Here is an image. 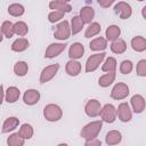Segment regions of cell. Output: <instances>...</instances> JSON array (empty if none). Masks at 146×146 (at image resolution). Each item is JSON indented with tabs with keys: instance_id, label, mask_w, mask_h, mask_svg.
<instances>
[{
	"instance_id": "cell-40",
	"label": "cell",
	"mask_w": 146,
	"mask_h": 146,
	"mask_svg": "<svg viewBox=\"0 0 146 146\" xmlns=\"http://www.w3.org/2000/svg\"><path fill=\"white\" fill-rule=\"evenodd\" d=\"M113 2V0H98V5L103 8H108Z\"/></svg>"
},
{
	"instance_id": "cell-34",
	"label": "cell",
	"mask_w": 146,
	"mask_h": 146,
	"mask_svg": "<svg viewBox=\"0 0 146 146\" xmlns=\"http://www.w3.org/2000/svg\"><path fill=\"white\" fill-rule=\"evenodd\" d=\"M117 63H116V59L114 58V57H107L106 59H105V62H104V64H103V66H102V70H103V72H115V70H116V65Z\"/></svg>"
},
{
	"instance_id": "cell-14",
	"label": "cell",
	"mask_w": 146,
	"mask_h": 146,
	"mask_svg": "<svg viewBox=\"0 0 146 146\" xmlns=\"http://www.w3.org/2000/svg\"><path fill=\"white\" fill-rule=\"evenodd\" d=\"M84 54V47L82 46V43L80 42H74L70 46L68 49V57L73 60H76L79 58H81Z\"/></svg>"
},
{
	"instance_id": "cell-25",
	"label": "cell",
	"mask_w": 146,
	"mask_h": 146,
	"mask_svg": "<svg viewBox=\"0 0 146 146\" xmlns=\"http://www.w3.org/2000/svg\"><path fill=\"white\" fill-rule=\"evenodd\" d=\"M115 76H116L115 72H108V73H105V74H103V75L98 79V84H99L100 87H103V88L110 87V86L114 82Z\"/></svg>"
},
{
	"instance_id": "cell-13",
	"label": "cell",
	"mask_w": 146,
	"mask_h": 146,
	"mask_svg": "<svg viewBox=\"0 0 146 146\" xmlns=\"http://www.w3.org/2000/svg\"><path fill=\"white\" fill-rule=\"evenodd\" d=\"M40 100V92L36 89H27L23 95V102L26 105H35Z\"/></svg>"
},
{
	"instance_id": "cell-17",
	"label": "cell",
	"mask_w": 146,
	"mask_h": 146,
	"mask_svg": "<svg viewBox=\"0 0 146 146\" xmlns=\"http://www.w3.org/2000/svg\"><path fill=\"white\" fill-rule=\"evenodd\" d=\"M19 124V120L16 116H9L7 117L3 123H2V133H7L10 132L13 130H15Z\"/></svg>"
},
{
	"instance_id": "cell-7",
	"label": "cell",
	"mask_w": 146,
	"mask_h": 146,
	"mask_svg": "<svg viewBox=\"0 0 146 146\" xmlns=\"http://www.w3.org/2000/svg\"><path fill=\"white\" fill-rule=\"evenodd\" d=\"M58 70H59V64H51L46 66L40 73V83H46L50 81L57 74Z\"/></svg>"
},
{
	"instance_id": "cell-29",
	"label": "cell",
	"mask_w": 146,
	"mask_h": 146,
	"mask_svg": "<svg viewBox=\"0 0 146 146\" xmlns=\"http://www.w3.org/2000/svg\"><path fill=\"white\" fill-rule=\"evenodd\" d=\"M84 25V22L81 19L80 16H74L71 19V30H72V34H78L79 32L82 31Z\"/></svg>"
},
{
	"instance_id": "cell-15",
	"label": "cell",
	"mask_w": 146,
	"mask_h": 146,
	"mask_svg": "<svg viewBox=\"0 0 146 146\" xmlns=\"http://www.w3.org/2000/svg\"><path fill=\"white\" fill-rule=\"evenodd\" d=\"M21 96V90L17 88V87H8L6 90H5V100L7 103H15L18 100Z\"/></svg>"
},
{
	"instance_id": "cell-38",
	"label": "cell",
	"mask_w": 146,
	"mask_h": 146,
	"mask_svg": "<svg viewBox=\"0 0 146 146\" xmlns=\"http://www.w3.org/2000/svg\"><path fill=\"white\" fill-rule=\"evenodd\" d=\"M136 73L139 76H146V59H140L137 63Z\"/></svg>"
},
{
	"instance_id": "cell-9",
	"label": "cell",
	"mask_w": 146,
	"mask_h": 146,
	"mask_svg": "<svg viewBox=\"0 0 146 146\" xmlns=\"http://www.w3.org/2000/svg\"><path fill=\"white\" fill-rule=\"evenodd\" d=\"M116 113H117V117L120 121L122 122H129L132 119V111L130 108V105L125 102L121 103L117 108H116Z\"/></svg>"
},
{
	"instance_id": "cell-11",
	"label": "cell",
	"mask_w": 146,
	"mask_h": 146,
	"mask_svg": "<svg viewBox=\"0 0 146 146\" xmlns=\"http://www.w3.org/2000/svg\"><path fill=\"white\" fill-rule=\"evenodd\" d=\"M114 10L115 13L119 15V17L121 19H127L129 18L131 15H132V9H131V6L124 1H120L115 5L114 7Z\"/></svg>"
},
{
	"instance_id": "cell-10",
	"label": "cell",
	"mask_w": 146,
	"mask_h": 146,
	"mask_svg": "<svg viewBox=\"0 0 146 146\" xmlns=\"http://www.w3.org/2000/svg\"><path fill=\"white\" fill-rule=\"evenodd\" d=\"M66 43H62V42H55V43H50L48 46V48L46 49V52H44V57L46 58H55L57 57L58 55H60L65 48H66Z\"/></svg>"
},
{
	"instance_id": "cell-5",
	"label": "cell",
	"mask_w": 146,
	"mask_h": 146,
	"mask_svg": "<svg viewBox=\"0 0 146 146\" xmlns=\"http://www.w3.org/2000/svg\"><path fill=\"white\" fill-rule=\"evenodd\" d=\"M117 117L116 108L112 104H105L100 112V119L103 122L106 123H113Z\"/></svg>"
},
{
	"instance_id": "cell-8",
	"label": "cell",
	"mask_w": 146,
	"mask_h": 146,
	"mask_svg": "<svg viewBox=\"0 0 146 146\" xmlns=\"http://www.w3.org/2000/svg\"><path fill=\"white\" fill-rule=\"evenodd\" d=\"M103 106L100 105V103L97 99H90L87 102L86 106H84V112L88 116L90 117H96L98 115H100Z\"/></svg>"
},
{
	"instance_id": "cell-6",
	"label": "cell",
	"mask_w": 146,
	"mask_h": 146,
	"mask_svg": "<svg viewBox=\"0 0 146 146\" xmlns=\"http://www.w3.org/2000/svg\"><path fill=\"white\" fill-rule=\"evenodd\" d=\"M129 92H130L129 87L123 82H119L113 87V89L111 91V97L115 100H121V99L127 98Z\"/></svg>"
},
{
	"instance_id": "cell-1",
	"label": "cell",
	"mask_w": 146,
	"mask_h": 146,
	"mask_svg": "<svg viewBox=\"0 0 146 146\" xmlns=\"http://www.w3.org/2000/svg\"><path fill=\"white\" fill-rule=\"evenodd\" d=\"M102 127H103V121L102 120H97V121H91L89 122L88 124H86L80 135L83 139L86 140H89V139H94V138H97V136L99 135L100 130H102Z\"/></svg>"
},
{
	"instance_id": "cell-16",
	"label": "cell",
	"mask_w": 146,
	"mask_h": 146,
	"mask_svg": "<svg viewBox=\"0 0 146 146\" xmlns=\"http://www.w3.org/2000/svg\"><path fill=\"white\" fill-rule=\"evenodd\" d=\"M65 71H66V73H67L70 76H76V75H79L80 72H81V63L78 62V60L70 59V60L66 63Z\"/></svg>"
},
{
	"instance_id": "cell-24",
	"label": "cell",
	"mask_w": 146,
	"mask_h": 146,
	"mask_svg": "<svg viewBox=\"0 0 146 146\" xmlns=\"http://www.w3.org/2000/svg\"><path fill=\"white\" fill-rule=\"evenodd\" d=\"M29 46H30V42H29L27 39H25V38H18V39H16L13 42L11 50L15 51V52H22V51L26 50L29 48Z\"/></svg>"
},
{
	"instance_id": "cell-35",
	"label": "cell",
	"mask_w": 146,
	"mask_h": 146,
	"mask_svg": "<svg viewBox=\"0 0 146 146\" xmlns=\"http://www.w3.org/2000/svg\"><path fill=\"white\" fill-rule=\"evenodd\" d=\"M14 30H15V34L19 35V36H24L27 34L29 32V26L25 22L23 21H18L14 24Z\"/></svg>"
},
{
	"instance_id": "cell-21",
	"label": "cell",
	"mask_w": 146,
	"mask_h": 146,
	"mask_svg": "<svg viewBox=\"0 0 146 146\" xmlns=\"http://www.w3.org/2000/svg\"><path fill=\"white\" fill-rule=\"evenodd\" d=\"M120 34H121V29L117 26V25H110L107 29H106V31H105V36H106V40L107 41H115V40H117V39H120L119 36H120Z\"/></svg>"
},
{
	"instance_id": "cell-3",
	"label": "cell",
	"mask_w": 146,
	"mask_h": 146,
	"mask_svg": "<svg viewBox=\"0 0 146 146\" xmlns=\"http://www.w3.org/2000/svg\"><path fill=\"white\" fill-rule=\"evenodd\" d=\"M71 34H72L71 25L66 19L62 21L59 24L56 25V29H55V32H54V36L56 39L64 41V40H67Z\"/></svg>"
},
{
	"instance_id": "cell-33",
	"label": "cell",
	"mask_w": 146,
	"mask_h": 146,
	"mask_svg": "<svg viewBox=\"0 0 146 146\" xmlns=\"http://www.w3.org/2000/svg\"><path fill=\"white\" fill-rule=\"evenodd\" d=\"M102 27H100V24L97 23V22H92L91 24H89V26L87 27L86 32H84V36L86 38H91V36H95L97 35L99 32H100Z\"/></svg>"
},
{
	"instance_id": "cell-26",
	"label": "cell",
	"mask_w": 146,
	"mask_h": 146,
	"mask_svg": "<svg viewBox=\"0 0 146 146\" xmlns=\"http://www.w3.org/2000/svg\"><path fill=\"white\" fill-rule=\"evenodd\" d=\"M29 72V65L24 60H18L15 63L14 65V73L17 75V76H24L26 75Z\"/></svg>"
},
{
	"instance_id": "cell-32",
	"label": "cell",
	"mask_w": 146,
	"mask_h": 146,
	"mask_svg": "<svg viewBox=\"0 0 146 146\" xmlns=\"http://www.w3.org/2000/svg\"><path fill=\"white\" fill-rule=\"evenodd\" d=\"M25 9L21 3H11L8 6V14L14 17H19L24 14Z\"/></svg>"
},
{
	"instance_id": "cell-23",
	"label": "cell",
	"mask_w": 146,
	"mask_h": 146,
	"mask_svg": "<svg viewBox=\"0 0 146 146\" xmlns=\"http://www.w3.org/2000/svg\"><path fill=\"white\" fill-rule=\"evenodd\" d=\"M89 47L92 51H100V50H105L107 47V40L106 38L103 36H98L94 40H91V42L89 43Z\"/></svg>"
},
{
	"instance_id": "cell-19",
	"label": "cell",
	"mask_w": 146,
	"mask_h": 146,
	"mask_svg": "<svg viewBox=\"0 0 146 146\" xmlns=\"http://www.w3.org/2000/svg\"><path fill=\"white\" fill-rule=\"evenodd\" d=\"M49 8L52 10H60L64 13H70L72 10L71 5L67 1H63V0H54L49 2Z\"/></svg>"
},
{
	"instance_id": "cell-41",
	"label": "cell",
	"mask_w": 146,
	"mask_h": 146,
	"mask_svg": "<svg viewBox=\"0 0 146 146\" xmlns=\"http://www.w3.org/2000/svg\"><path fill=\"white\" fill-rule=\"evenodd\" d=\"M141 16L146 19V6H145V7H143V9H141Z\"/></svg>"
},
{
	"instance_id": "cell-39",
	"label": "cell",
	"mask_w": 146,
	"mask_h": 146,
	"mask_svg": "<svg viewBox=\"0 0 146 146\" xmlns=\"http://www.w3.org/2000/svg\"><path fill=\"white\" fill-rule=\"evenodd\" d=\"M84 146H102V141L98 138L89 139V140H86Z\"/></svg>"
},
{
	"instance_id": "cell-37",
	"label": "cell",
	"mask_w": 146,
	"mask_h": 146,
	"mask_svg": "<svg viewBox=\"0 0 146 146\" xmlns=\"http://www.w3.org/2000/svg\"><path fill=\"white\" fill-rule=\"evenodd\" d=\"M64 15H65L64 11H60V10H52V11H50L49 15H48V21H49L50 23H56V22L60 21V19L64 17Z\"/></svg>"
},
{
	"instance_id": "cell-4",
	"label": "cell",
	"mask_w": 146,
	"mask_h": 146,
	"mask_svg": "<svg viewBox=\"0 0 146 146\" xmlns=\"http://www.w3.org/2000/svg\"><path fill=\"white\" fill-rule=\"evenodd\" d=\"M105 56H106L105 52H99V54L91 55L86 62V72L90 73V72L96 71L99 67V65L103 63V60L105 59Z\"/></svg>"
},
{
	"instance_id": "cell-30",
	"label": "cell",
	"mask_w": 146,
	"mask_h": 146,
	"mask_svg": "<svg viewBox=\"0 0 146 146\" xmlns=\"http://www.w3.org/2000/svg\"><path fill=\"white\" fill-rule=\"evenodd\" d=\"M24 143H25V139L18 132L11 133L7 139L8 146H24Z\"/></svg>"
},
{
	"instance_id": "cell-2",
	"label": "cell",
	"mask_w": 146,
	"mask_h": 146,
	"mask_svg": "<svg viewBox=\"0 0 146 146\" xmlns=\"http://www.w3.org/2000/svg\"><path fill=\"white\" fill-rule=\"evenodd\" d=\"M43 116L49 122H56L62 119L63 111L62 108L56 104H48L43 108Z\"/></svg>"
},
{
	"instance_id": "cell-22",
	"label": "cell",
	"mask_w": 146,
	"mask_h": 146,
	"mask_svg": "<svg viewBox=\"0 0 146 146\" xmlns=\"http://www.w3.org/2000/svg\"><path fill=\"white\" fill-rule=\"evenodd\" d=\"M131 48L137 52H143L146 50V39L144 36L137 35L131 39Z\"/></svg>"
},
{
	"instance_id": "cell-20",
	"label": "cell",
	"mask_w": 146,
	"mask_h": 146,
	"mask_svg": "<svg viewBox=\"0 0 146 146\" xmlns=\"http://www.w3.org/2000/svg\"><path fill=\"white\" fill-rule=\"evenodd\" d=\"M79 16H80L81 19L84 22V24H91L94 17H95V10L92 9V7L84 6V7L81 8Z\"/></svg>"
},
{
	"instance_id": "cell-28",
	"label": "cell",
	"mask_w": 146,
	"mask_h": 146,
	"mask_svg": "<svg viewBox=\"0 0 146 146\" xmlns=\"http://www.w3.org/2000/svg\"><path fill=\"white\" fill-rule=\"evenodd\" d=\"M1 33L5 38L10 39L14 34H15V30H14V24L10 21H5L1 24Z\"/></svg>"
},
{
	"instance_id": "cell-18",
	"label": "cell",
	"mask_w": 146,
	"mask_h": 146,
	"mask_svg": "<svg viewBox=\"0 0 146 146\" xmlns=\"http://www.w3.org/2000/svg\"><path fill=\"white\" fill-rule=\"evenodd\" d=\"M122 140V135L120 131L117 130H111L106 133V137H105V141L108 146H114V145H117L120 144Z\"/></svg>"
},
{
	"instance_id": "cell-27",
	"label": "cell",
	"mask_w": 146,
	"mask_h": 146,
	"mask_svg": "<svg viewBox=\"0 0 146 146\" xmlns=\"http://www.w3.org/2000/svg\"><path fill=\"white\" fill-rule=\"evenodd\" d=\"M111 50L114 54H123L127 50V43L122 39H117L111 43Z\"/></svg>"
},
{
	"instance_id": "cell-36",
	"label": "cell",
	"mask_w": 146,
	"mask_h": 146,
	"mask_svg": "<svg viewBox=\"0 0 146 146\" xmlns=\"http://www.w3.org/2000/svg\"><path fill=\"white\" fill-rule=\"evenodd\" d=\"M132 68H133V64H132L131 60L125 59V60H122L121 64H120V72L122 74H129V73H131Z\"/></svg>"
},
{
	"instance_id": "cell-12",
	"label": "cell",
	"mask_w": 146,
	"mask_h": 146,
	"mask_svg": "<svg viewBox=\"0 0 146 146\" xmlns=\"http://www.w3.org/2000/svg\"><path fill=\"white\" fill-rule=\"evenodd\" d=\"M130 103H131V107H132V111L136 113V114H139V113H143L145 107H146V102H145V98L141 96V95H133L130 99Z\"/></svg>"
},
{
	"instance_id": "cell-42",
	"label": "cell",
	"mask_w": 146,
	"mask_h": 146,
	"mask_svg": "<svg viewBox=\"0 0 146 146\" xmlns=\"http://www.w3.org/2000/svg\"><path fill=\"white\" fill-rule=\"evenodd\" d=\"M57 146H68V145H67L66 143H60V144H58Z\"/></svg>"
},
{
	"instance_id": "cell-31",
	"label": "cell",
	"mask_w": 146,
	"mask_h": 146,
	"mask_svg": "<svg viewBox=\"0 0 146 146\" xmlns=\"http://www.w3.org/2000/svg\"><path fill=\"white\" fill-rule=\"evenodd\" d=\"M18 133L24 138V139H31L33 137V133H34V130L32 128L31 124L29 123H24L21 125L19 130H18Z\"/></svg>"
}]
</instances>
